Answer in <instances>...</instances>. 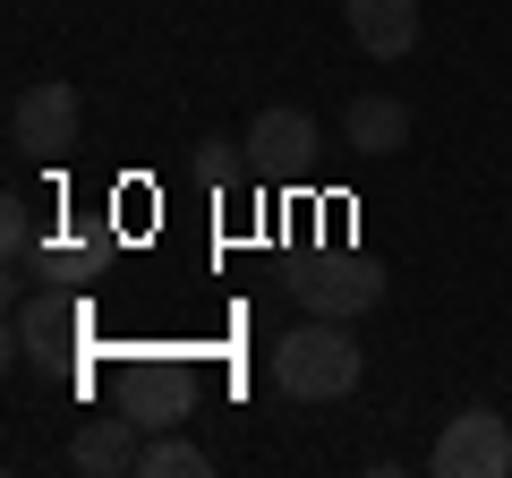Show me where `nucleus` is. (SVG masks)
Returning a JSON list of instances; mask_svg holds the SVG:
<instances>
[{"mask_svg":"<svg viewBox=\"0 0 512 478\" xmlns=\"http://www.w3.org/2000/svg\"><path fill=\"white\" fill-rule=\"evenodd\" d=\"M77 120H86V94H77L69 77H35V86L9 103V146L35 154V163H52V154L77 146Z\"/></svg>","mask_w":512,"mask_h":478,"instance_id":"nucleus-3","label":"nucleus"},{"mask_svg":"<svg viewBox=\"0 0 512 478\" xmlns=\"http://www.w3.org/2000/svg\"><path fill=\"white\" fill-rule=\"evenodd\" d=\"M291 299L308 316H367L384 299V265L376 257H350V248H342V257H316V265L291 274Z\"/></svg>","mask_w":512,"mask_h":478,"instance_id":"nucleus-4","label":"nucleus"},{"mask_svg":"<svg viewBox=\"0 0 512 478\" xmlns=\"http://www.w3.org/2000/svg\"><path fill=\"white\" fill-rule=\"evenodd\" d=\"M239 146H248L256 171H282V180H291V171L316 163V120H308L299 103H265V111L248 120V137H239Z\"/></svg>","mask_w":512,"mask_h":478,"instance_id":"nucleus-5","label":"nucleus"},{"mask_svg":"<svg viewBox=\"0 0 512 478\" xmlns=\"http://www.w3.org/2000/svg\"><path fill=\"white\" fill-rule=\"evenodd\" d=\"M69 333H77V308H60L52 291L18 299V350L35 359V368H52V359H69Z\"/></svg>","mask_w":512,"mask_h":478,"instance_id":"nucleus-9","label":"nucleus"},{"mask_svg":"<svg viewBox=\"0 0 512 478\" xmlns=\"http://www.w3.org/2000/svg\"><path fill=\"white\" fill-rule=\"evenodd\" d=\"M342 18L367 60H402L419 43V0H342Z\"/></svg>","mask_w":512,"mask_h":478,"instance_id":"nucleus-8","label":"nucleus"},{"mask_svg":"<svg viewBox=\"0 0 512 478\" xmlns=\"http://www.w3.org/2000/svg\"><path fill=\"white\" fill-rule=\"evenodd\" d=\"M214 461H205V444L197 436H146V461H137V478H205Z\"/></svg>","mask_w":512,"mask_h":478,"instance_id":"nucleus-10","label":"nucleus"},{"mask_svg":"<svg viewBox=\"0 0 512 478\" xmlns=\"http://www.w3.org/2000/svg\"><path fill=\"white\" fill-rule=\"evenodd\" d=\"M342 146L359 154V163H393V154L410 146V103H402V94H350Z\"/></svg>","mask_w":512,"mask_h":478,"instance_id":"nucleus-7","label":"nucleus"},{"mask_svg":"<svg viewBox=\"0 0 512 478\" xmlns=\"http://www.w3.org/2000/svg\"><path fill=\"white\" fill-rule=\"evenodd\" d=\"M146 461V419H120V410H103V419H86L69 436V470L77 478H128Z\"/></svg>","mask_w":512,"mask_h":478,"instance_id":"nucleus-6","label":"nucleus"},{"mask_svg":"<svg viewBox=\"0 0 512 478\" xmlns=\"http://www.w3.org/2000/svg\"><path fill=\"white\" fill-rule=\"evenodd\" d=\"M427 470L436 478H512V419L495 402H461L453 419H444Z\"/></svg>","mask_w":512,"mask_h":478,"instance_id":"nucleus-2","label":"nucleus"},{"mask_svg":"<svg viewBox=\"0 0 512 478\" xmlns=\"http://www.w3.org/2000/svg\"><path fill=\"white\" fill-rule=\"evenodd\" d=\"M137 419H146V436H163V427L180 419V376H171V368L146 376V393H137Z\"/></svg>","mask_w":512,"mask_h":478,"instance_id":"nucleus-11","label":"nucleus"},{"mask_svg":"<svg viewBox=\"0 0 512 478\" xmlns=\"http://www.w3.org/2000/svg\"><path fill=\"white\" fill-rule=\"evenodd\" d=\"M359 368L367 350L350 316H308L274 342V393H291V402H342V393H359Z\"/></svg>","mask_w":512,"mask_h":478,"instance_id":"nucleus-1","label":"nucleus"},{"mask_svg":"<svg viewBox=\"0 0 512 478\" xmlns=\"http://www.w3.org/2000/svg\"><path fill=\"white\" fill-rule=\"evenodd\" d=\"M0 214H9V222H0V231H9V274L26 282V257H35V214H26V197H9Z\"/></svg>","mask_w":512,"mask_h":478,"instance_id":"nucleus-12","label":"nucleus"},{"mask_svg":"<svg viewBox=\"0 0 512 478\" xmlns=\"http://www.w3.org/2000/svg\"><path fill=\"white\" fill-rule=\"evenodd\" d=\"M239 137H205V146H197V180H231V171H239Z\"/></svg>","mask_w":512,"mask_h":478,"instance_id":"nucleus-13","label":"nucleus"}]
</instances>
